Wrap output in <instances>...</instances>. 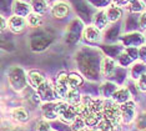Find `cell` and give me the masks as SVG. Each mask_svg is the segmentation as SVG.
<instances>
[{
	"label": "cell",
	"mask_w": 146,
	"mask_h": 131,
	"mask_svg": "<svg viewBox=\"0 0 146 131\" xmlns=\"http://www.w3.org/2000/svg\"><path fill=\"white\" fill-rule=\"evenodd\" d=\"M106 14H108V18H109V21L111 24L114 23H117L119 20H121L122 18V9L120 6H116V5H110L108 9H106Z\"/></svg>",
	"instance_id": "d6986e66"
},
{
	"label": "cell",
	"mask_w": 146,
	"mask_h": 131,
	"mask_svg": "<svg viewBox=\"0 0 146 131\" xmlns=\"http://www.w3.org/2000/svg\"><path fill=\"white\" fill-rule=\"evenodd\" d=\"M90 131H99V130H98V129H96V130H95V129H90Z\"/></svg>",
	"instance_id": "ab89813d"
},
{
	"label": "cell",
	"mask_w": 146,
	"mask_h": 131,
	"mask_svg": "<svg viewBox=\"0 0 146 131\" xmlns=\"http://www.w3.org/2000/svg\"><path fill=\"white\" fill-rule=\"evenodd\" d=\"M11 117L19 124H25L29 121V112L24 107H15L11 110Z\"/></svg>",
	"instance_id": "7402d4cb"
},
{
	"label": "cell",
	"mask_w": 146,
	"mask_h": 131,
	"mask_svg": "<svg viewBox=\"0 0 146 131\" xmlns=\"http://www.w3.org/2000/svg\"><path fill=\"white\" fill-rule=\"evenodd\" d=\"M126 8L129 9V11L132 13V14H137V13H142L145 11V8L146 6L144 5V3H142V0H131L130 3L127 4Z\"/></svg>",
	"instance_id": "d4e9b609"
},
{
	"label": "cell",
	"mask_w": 146,
	"mask_h": 131,
	"mask_svg": "<svg viewBox=\"0 0 146 131\" xmlns=\"http://www.w3.org/2000/svg\"><path fill=\"white\" fill-rule=\"evenodd\" d=\"M11 11H13V15L28 18L33 13V9H31V5L28 4L24 0H14V3L11 5Z\"/></svg>",
	"instance_id": "8fae6325"
},
{
	"label": "cell",
	"mask_w": 146,
	"mask_h": 131,
	"mask_svg": "<svg viewBox=\"0 0 146 131\" xmlns=\"http://www.w3.org/2000/svg\"><path fill=\"white\" fill-rule=\"evenodd\" d=\"M136 127L141 131L146 130V112H142L136 117Z\"/></svg>",
	"instance_id": "4dcf8cb0"
},
{
	"label": "cell",
	"mask_w": 146,
	"mask_h": 131,
	"mask_svg": "<svg viewBox=\"0 0 146 131\" xmlns=\"http://www.w3.org/2000/svg\"><path fill=\"white\" fill-rule=\"evenodd\" d=\"M28 24L31 28H39V26L42 25V15L35 14V13H31L30 15L28 16Z\"/></svg>",
	"instance_id": "4316f807"
},
{
	"label": "cell",
	"mask_w": 146,
	"mask_h": 131,
	"mask_svg": "<svg viewBox=\"0 0 146 131\" xmlns=\"http://www.w3.org/2000/svg\"><path fill=\"white\" fill-rule=\"evenodd\" d=\"M144 131H146V130H144Z\"/></svg>",
	"instance_id": "b9f144b4"
},
{
	"label": "cell",
	"mask_w": 146,
	"mask_h": 131,
	"mask_svg": "<svg viewBox=\"0 0 146 131\" xmlns=\"http://www.w3.org/2000/svg\"><path fill=\"white\" fill-rule=\"evenodd\" d=\"M36 92L39 94L40 99L45 102H51L54 99H56V92H55V87L54 85H51L50 82L46 80L42 85L36 90Z\"/></svg>",
	"instance_id": "9c48e42d"
},
{
	"label": "cell",
	"mask_w": 146,
	"mask_h": 131,
	"mask_svg": "<svg viewBox=\"0 0 146 131\" xmlns=\"http://www.w3.org/2000/svg\"><path fill=\"white\" fill-rule=\"evenodd\" d=\"M56 111H58L59 119L64 124H72V121L79 116L78 106L70 105L66 101H60L56 105Z\"/></svg>",
	"instance_id": "3957f363"
},
{
	"label": "cell",
	"mask_w": 146,
	"mask_h": 131,
	"mask_svg": "<svg viewBox=\"0 0 146 131\" xmlns=\"http://www.w3.org/2000/svg\"><path fill=\"white\" fill-rule=\"evenodd\" d=\"M6 26H8V23H6V19L4 16H1V30H5Z\"/></svg>",
	"instance_id": "74e56055"
},
{
	"label": "cell",
	"mask_w": 146,
	"mask_h": 131,
	"mask_svg": "<svg viewBox=\"0 0 146 131\" xmlns=\"http://www.w3.org/2000/svg\"><path fill=\"white\" fill-rule=\"evenodd\" d=\"M121 41H122V45L126 46V48H130V46H142V44L145 41V38L144 35L140 34L137 31H132V33H129V34L124 35L121 38Z\"/></svg>",
	"instance_id": "30bf717a"
},
{
	"label": "cell",
	"mask_w": 146,
	"mask_h": 131,
	"mask_svg": "<svg viewBox=\"0 0 146 131\" xmlns=\"http://www.w3.org/2000/svg\"><path fill=\"white\" fill-rule=\"evenodd\" d=\"M120 111H121V122L130 124L135 119V111H136L135 102L130 100V101L122 104V105H120Z\"/></svg>",
	"instance_id": "ba28073f"
},
{
	"label": "cell",
	"mask_w": 146,
	"mask_h": 131,
	"mask_svg": "<svg viewBox=\"0 0 146 131\" xmlns=\"http://www.w3.org/2000/svg\"><path fill=\"white\" fill-rule=\"evenodd\" d=\"M139 60L146 64V45H142L139 48Z\"/></svg>",
	"instance_id": "8d00e7d4"
},
{
	"label": "cell",
	"mask_w": 146,
	"mask_h": 131,
	"mask_svg": "<svg viewBox=\"0 0 146 131\" xmlns=\"http://www.w3.org/2000/svg\"><path fill=\"white\" fill-rule=\"evenodd\" d=\"M28 19L23 18V16H18V15H11L8 19V28L10 29L11 33L14 34H20L28 26Z\"/></svg>",
	"instance_id": "277c9868"
},
{
	"label": "cell",
	"mask_w": 146,
	"mask_h": 131,
	"mask_svg": "<svg viewBox=\"0 0 146 131\" xmlns=\"http://www.w3.org/2000/svg\"><path fill=\"white\" fill-rule=\"evenodd\" d=\"M8 80L9 85L11 86V89H14L15 91H23L28 86V76H26L25 71L20 66H11L8 71Z\"/></svg>",
	"instance_id": "7a4b0ae2"
},
{
	"label": "cell",
	"mask_w": 146,
	"mask_h": 131,
	"mask_svg": "<svg viewBox=\"0 0 146 131\" xmlns=\"http://www.w3.org/2000/svg\"><path fill=\"white\" fill-rule=\"evenodd\" d=\"M91 23H92V25H95L96 28H99L100 30H104V29L108 28V25L110 24V21H109L106 10L101 9V10H98L95 14H92Z\"/></svg>",
	"instance_id": "5bb4252c"
},
{
	"label": "cell",
	"mask_w": 146,
	"mask_h": 131,
	"mask_svg": "<svg viewBox=\"0 0 146 131\" xmlns=\"http://www.w3.org/2000/svg\"><path fill=\"white\" fill-rule=\"evenodd\" d=\"M144 74H146V64L145 63L140 61V63L132 64V66L130 68V76L132 79L137 81Z\"/></svg>",
	"instance_id": "44dd1931"
},
{
	"label": "cell",
	"mask_w": 146,
	"mask_h": 131,
	"mask_svg": "<svg viewBox=\"0 0 146 131\" xmlns=\"http://www.w3.org/2000/svg\"><path fill=\"white\" fill-rule=\"evenodd\" d=\"M117 66H116V61L110 56H104L101 59V65H100V72L104 78L109 79L115 75Z\"/></svg>",
	"instance_id": "5b68a950"
},
{
	"label": "cell",
	"mask_w": 146,
	"mask_h": 131,
	"mask_svg": "<svg viewBox=\"0 0 146 131\" xmlns=\"http://www.w3.org/2000/svg\"><path fill=\"white\" fill-rule=\"evenodd\" d=\"M72 1V4L76 5L75 6V9H76V11L79 13V15L82 16V15H91L90 14V9L88 8L89 6V1L88 0H71ZM91 18H92V15H91Z\"/></svg>",
	"instance_id": "603a6c76"
},
{
	"label": "cell",
	"mask_w": 146,
	"mask_h": 131,
	"mask_svg": "<svg viewBox=\"0 0 146 131\" xmlns=\"http://www.w3.org/2000/svg\"><path fill=\"white\" fill-rule=\"evenodd\" d=\"M81 97L80 96V92H79V90L78 89H70L69 90V92H68V95H66L65 97V100H62V101H66V102H69L70 105H79L81 101Z\"/></svg>",
	"instance_id": "cb8c5ba5"
},
{
	"label": "cell",
	"mask_w": 146,
	"mask_h": 131,
	"mask_svg": "<svg viewBox=\"0 0 146 131\" xmlns=\"http://www.w3.org/2000/svg\"><path fill=\"white\" fill-rule=\"evenodd\" d=\"M89 1V4H90L91 6H95V8H98V9H104L106 8L110 3H109V0H88Z\"/></svg>",
	"instance_id": "1f68e13d"
},
{
	"label": "cell",
	"mask_w": 146,
	"mask_h": 131,
	"mask_svg": "<svg viewBox=\"0 0 146 131\" xmlns=\"http://www.w3.org/2000/svg\"><path fill=\"white\" fill-rule=\"evenodd\" d=\"M50 44H51L50 36L45 35V34H40V35H36L35 38L31 39L30 48L33 51H42V50H45Z\"/></svg>",
	"instance_id": "4fadbf2b"
},
{
	"label": "cell",
	"mask_w": 146,
	"mask_h": 131,
	"mask_svg": "<svg viewBox=\"0 0 146 131\" xmlns=\"http://www.w3.org/2000/svg\"><path fill=\"white\" fill-rule=\"evenodd\" d=\"M125 53L127 54L129 56H130V58L134 60L136 59H139V48H136V46H130V48H126L125 49Z\"/></svg>",
	"instance_id": "d6a6232c"
},
{
	"label": "cell",
	"mask_w": 146,
	"mask_h": 131,
	"mask_svg": "<svg viewBox=\"0 0 146 131\" xmlns=\"http://www.w3.org/2000/svg\"><path fill=\"white\" fill-rule=\"evenodd\" d=\"M130 90L127 89V87H117V90L114 92V95L111 96V99L114 100L116 104H119V105H122V104L130 101Z\"/></svg>",
	"instance_id": "e0dca14e"
},
{
	"label": "cell",
	"mask_w": 146,
	"mask_h": 131,
	"mask_svg": "<svg viewBox=\"0 0 146 131\" xmlns=\"http://www.w3.org/2000/svg\"><path fill=\"white\" fill-rule=\"evenodd\" d=\"M81 131H90V129H88V127H85L84 130H81Z\"/></svg>",
	"instance_id": "f35d334b"
},
{
	"label": "cell",
	"mask_w": 146,
	"mask_h": 131,
	"mask_svg": "<svg viewBox=\"0 0 146 131\" xmlns=\"http://www.w3.org/2000/svg\"><path fill=\"white\" fill-rule=\"evenodd\" d=\"M142 3H144V5L146 6V0H142Z\"/></svg>",
	"instance_id": "60d3db41"
},
{
	"label": "cell",
	"mask_w": 146,
	"mask_h": 131,
	"mask_svg": "<svg viewBox=\"0 0 146 131\" xmlns=\"http://www.w3.org/2000/svg\"><path fill=\"white\" fill-rule=\"evenodd\" d=\"M139 26H140L141 30L146 31V10L141 13L140 18H139Z\"/></svg>",
	"instance_id": "d590c367"
},
{
	"label": "cell",
	"mask_w": 146,
	"mask_h": 131,
	"mask_svg": "<svg viewBox=\"0 0 146 131\" xmlns=\"http://www.w3.org/2000/svg\"><path fill=\"white\" fill-rule=\"evenodd\" d=\"M98 130L99 131H115V126L111 121L108 119H102L100 122L98 124Z\"/></svg>",
	"instance_id": "f1b7e54d"
},
{
	"label": "cell",
	"mask_w": 146,
	"mask_h": 131,
	"mask_svg": "<svg viewBox=\"0 0 146 131\" xmlns=\"http://www.w3.org/2000/svg\"><path fill=\"white\" fill-rule=\"evenodd\" d=\"M68 84H69V87H70V89H78V87L82 84V78L75 72L69 74L68 75Z\"/></svg>",
	"instance_id": "484cf974"
},
{
	"label": "cell",
	"mask_w": 146,
	"mask_h": 131,
	"mask_svg": "<svg viewBox=\"0 0 146 131\" xmlns=\"http://www.w3.org/2000/svg\"><path fill=\"white\" fill-rule=\"evenodd\" d=\"M86 126L88 125H86L84 117H81V116H78L74 121H72V124H70V127L72 131H81V130H84Z\"/></svg>",
	"instance_id": "83f0119b"
},
{
	"label": "cell",
	"mask_w": 146,
	"mask_h": 131,
	"mask_svg": "<svg viewBox=\"0 0 146 131\" xmlns=\"http://www.w3.org/2000/svg\"><path fill=\"white\" fill-rule=\"evenodd\" d=\"M33 13L39 15H44L49 10V3L48 0H31L30 3Z\"/></svg>",
	"instance_id": "ffe728a7"
},
{
	"label": "cell",
	"mask_w": 146,
	"mask_h": 131,
	"mask_svg": "<svg viewBox=\"0 0 146 131\" xmlns=\"http://www.w3.org/2000/svg\"><path fill=\"white\" fill-rule=\"evenodd\" d=\"M36 131H50V124L46 121L45 119L40 120L36 124Z\"/></svg>",
	"instance_id": "836d02e7"
},
{
	"label": "cell",
	"mask_w": 146,
	"mask_h": 131,
	"mask_svg": "<svg viewBox=\"0 0 146 131\" xmlns=\"http://www.w3.org/2000/svg\"><path fill=\"white\" fill-rule=\"evenodd\" d=\"M82 21L80 19H75L72 20L70 23V25H69L68 28V35H66V41L68 43H75L78 41L79 39V35H80V33L84 31V29H82Z\"/></svg>",
	"instance_id": "8992f818"
},
{
	"label": "cell",
	"mask_w": 146,
	"mask_h": 131,
	"mask_svg": "<svg viewBox=\"0 0 146 131\" xmlns=\"http://www.w3.org/2000/svg\"><path fill=\"white\" fill-rule=\"evenodd\" d=\"M99 60H100L99 55L92 49H82L76 55V61L79 64V69L81 70V72L86 78L91 80H96L99 78L101 65V63Z\"/></svg>",
	"instance_id": "6da1fadb"
},
{
	"label": "cell",
	"mask_w": 146,
	"mask_h": 131,
	"mask_svg": "<svg viewBox=\"0 0 146 131\" xmlns=\"http://www.w3.org/2000/svg\"><path fill=\"white\" fill-rule=\"evenodd\" d=\"M117 90L116 84L111 82V81H105L102 82L100 87H99V92L104 99H111V96L114 95V92Z\"/></svg>",
	"instance_id": "ac0fdd59"
},
{
	"label": "cell",
	"mask_w": 146,
	"mask_h": 131,
	"mask_svg": "<svg viewBox=\"0 0 146 131\" xmlns=\"http://www.w3.org/2000/svg\"><path fill=\"white\" fill-rule=\"evenodd\" d=\"M56 105H58V102H52V101L51 102L42 104L41 111H42V116H44L45 120H48V121H51V120L59 119L58 111H56Z\"/></svg>",
	"instance_id": "2e32d148"
},
{
	"label": "cell",
	"mask_w": 146,
	"mask_h": 131,
	"mask_svg": "<svg viewBox=\"0 0 146 131\" xmlns=\"http://www.w3.org/2000/svg\"><path fill=\"white\" fill-rule=\"evenodd\" d=\"M132 61H134V60H132V59L130 58V56H129L127 54L125 53V50L120 54V55H119V64H120L121 66H124V68H126V66H129Z\"/></svg>",
	"instance_id": "f546056e"
},
{
	"label": "cell",
	"mask_w": 146,
	"mask_h": 131,
	"mask_svg": "<svg viewBox=\"0 0 146 131\" xmlns=\"http://www.w3.org/2000/svg\"><path fill=\"white\" fill-rule=\"evenodd\" d=\"M82 39H84L86 43H90V44L100 43L102 39L101 30L92 24L86 26V28H84V31H82Z\"/></svg>",
	"instance_id": "52a82bcc"
},
{
	"label": "cell",
	"mask_w": 146,
	"mask_h": 131,
	"mask_svg": "<svg viewBox=\"0 0 146 131\" xmlns=\"http://www.w3.org/2000/svg\"><path fill=\"white\" fill-rule=\"evenodd\" d=\"M136 86H137V89L140 90V91L146 92V74H144V75L136 81Z\"/></svg>",
	"instance_id": "e575fe53"
},
{
	"label": "cell",
	"mask_w": 146,
	"mask_h": 131,
	"mask_svg": "<svg viewBox=\"0 0 146 131\" xmlns=\"http://www.w3.org/2000/svg\"><path fill=\"white\" fill-rule=\"evenodd\" d=\"M71 10V6L69 3L66 1H58L55 3L54 5L51 6V15L54 19H58V20H61L66 18L69 15Z\"/></svg>",
	"instance_id": "7c38bea8"
},
{
	"label": "cell",
	"mask_w": 146,
	"mask_h": 131,
	"mask_svg": "<svg viewBox=\"0 0 146 131\" xmlns=\"http://www.w3.org/2000/svg\"><path fill=\"white\" fill-rule=\"evenodd\" d=\"M28 80H29V85H30L34 90H38L42 84L46 81L45 76L39 71V70H30L28 72Z\"/></svg>",
	"instance_id": "9a60e30c"
}]
</instances>
